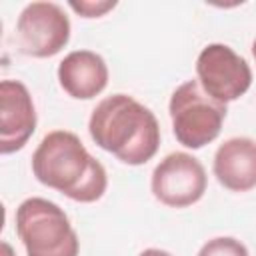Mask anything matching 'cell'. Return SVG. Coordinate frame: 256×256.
I'll return each instance as SVG.
<instances>
[{
  "mask_svg": "<svg viewBox=\"0 0 256 256\" xmlns=\"http://www.w3.org/2000/svg\"><path fill=\"white\" fill-rule=\"evenodd\" d=\"M18 46L34 58H50L58 54L70 40V20L54 2L28 4L16 22Z\"/></svg>",
  "mask_w": 256,
  "mask_h": 256,
  "instance_id": "5",
  "label": "cell"
},
{
  "mask_svg": "<svg viewBox=\"0 0 256 256\" xmlns=\"http://www.w3.org/2000/svg\"><path fill=\"white\" fill-rule=\"evenodd\" d=\"M58 80L64 92L76 100L98 96L108 84V66L92 50H74L58 66Z\"/></svg>",
  "mask_w": 256,
  "mask_h": 256,
  "instance_id": "9",
  "label": "cell"
},
{
  "mask_svg": "<svg viewBox=\"0 0 256 256\" xmlns=\"http://www.w3.org/2000/svg\"><path fill=\"white\" fill-rule=\"evenodd\" d=\"M32 172L44 186L82 204L100 200L108 186L104 166L88 154L74 132L66 130H54L42 138L32 154Z\"/></svg>",
  "mask_w": 256,
  "mask_h": 256,
  "instance_id": "1",
  "label": "cell"
},
{
  "mask_svg": "<svg viewBox=\"0 0 256 256\" xmlns=\"http://www.w3.org/2000/svg\"><path fill=\"white\" fill-rule=\"evenodd\" d=\"M90 138L130 166L146 164L160 146V126L150 108L126 94L104 98L90 116Z\"/></svg>",
  "mask_w": 256,
  "mask_h": 256,
  "instance_id": "2",
  "label": "cell"
},
{
  "mask_svg": "<svg viewBox=\"0 0 256 256\" xmlns=\"http://www.w3.org/2000/svg\"><path fill=\"white\" fill-rule=\"evenodd\" d=\"M152 194L170 208L196 204L208 186L206 170L198 158L186 152H172L152 172Z\"/></svg>",
  "mask_w": 256,
  "mask_h": 256,
  "instance_id": "7",
  "label": "cell"
},
{
  "mask_svg": "<svg viewBox=\"0 0 256 256\" xmlns=\"http://www.w3.org/2000/svg\"><path fill=\"white\" fill-rule=\"evenodd\" d=\"M196 256H248L246 246L230 236H218L208 240Z\"/></svg>",
  "mask_w": 256,
  "mask_h": 256,
  "instance_id": "11",
  "label": "cell"
},
{
  "mask_svg": "<svg viewBox=\"0 0 256 256\" xmlns=\"http://www.w3.org/2000/svg\"><path fill=\"white\" fill-rule=\"evenodd\" d=\"M214 176L232 192L256 188V142L252 138H230L214 154Z\"/></svg>",
  "mask_w": 256,
  "mask_h": 256,
  "instance_id": "10",
  "label": "cell"
},
{
  "mask_svg": "<svg viewBox=\"0 0 256 256\" xmlns=\"http://www.w3.org/2000/svg\"><path fill=\"white\" fill-rule=\"evenodd\" d=\"M196 74L202 90L222 104L238 100L252 84L248 62L226 44H208L196 60Z\"/></svg>",
  "mask_w": 256,
  "mask_h": 256,
  "instance_id": "6",
  "label": "cell"
},
{
  "mask_svg": "<svg viewBox=\"0 0 256 256\" xmlns=\"http://www.w3.org/2000/svg\"><path fill=\"white\" fill-rule=\"evenodd\" d=\"M116 2H70V8L82 14L84 18H98L108 10H112Z\"/></svg>",
  "mask_w": 256,
  "mask_h": 256,
  "instance_id": "12",
  "label": "cell"
},
{
  "mask_svg": "<svg viewBox=\"0 0 256 256\" xmlns=\"http://www.w3.org/2000/svg\"><path fill=\"white\" fill-rule=\"evenodd\" d=\"M252 54H254V60H256V40L252 42Z\"/></svg>",
  "mask_w": 256,
  "mask_h": 256,
  "instance_id": "14",
  "label": "cell"
},
{
  "mask_svg": "<svg viewBox=\"0 0 256 256\" xmlns=\"http://www.w3.org/2000/svg\"><path fill=\"white\" fill-rule=\"evenodd\" d=\"M138 256H172V254H168V252H164V250H158V248H148V250H144V252L138 254Z\"/></svg>",
  "mask_w": 256,
  "mask_h": 256,
  "instance_id": "13",
  "label": "cell"
},
{
  "mask_svg": "<svg viewBox=\"0 0 256 256\" xmlns=\"http://www.w3.org/2000/svg\"><path fill=\"white\" fill-rule=\"evenodd\" d=\"M16 232L28 256H78V236L64 210L46 198H28L16 210Z\"/></svg>",
  "mask_w": 256,
  "mask_h": 256,
  "instance_id": "3",
  "label": "cell"
},
{
  "mask_svg": "<svg viewBox=\"0 0 256 256\" xmlns=\"http://www.w3.org/2000/svg\"><path fill=\"white\" fill-rule=\"evenodd\" d=\"M36 130V108L28 88L18 80L0 84V152L12 154L30 140Z\"/></svg>",
  "mask_w": 256,
  "mask_h": 256,
  "instance_id": "8",
  "label": "cell"
},
{
  "mask_svg": "<svg viewBox=\"0 0 256 256\" xmlns=\"http://www.w3.org/2000/svg\"><path fill=\"white\" fill-rule=\"evenodd\" d=\"M168 112L176 140L198 150L218 138L228 110L226 104L208 96L198 80H188L172 92Z\"/></svg>",
  "mask_w": 256,
  "mask_h": 256,
  "instance_id": "4",
  "label": "cell"
}]
</instances>
